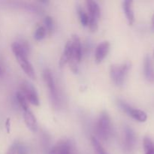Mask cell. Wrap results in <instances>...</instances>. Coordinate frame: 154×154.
<instances>
[{
  "instance_id": "cell-11",
  "label": "cell",
  "mask_w": 154,
  "mask_h": 154,
  "mask_svg": "<svg viewBox=\"0 0 154 154\" xmlns=\"http://www.w3.org/2000/svg\"><path fill=\"white\" fill-rule=\"evenodd\" d=\"M110 50V44L108 42H103L96 47L95 52V60L96 63H102V60L108 55Z\"/></svg>"
},
{
  "instance_id": "cell-5",
  "label": "cell",
  "mask_w": 154,
  "mask_h": 154,
  "mask_svg": "<svg viewBox=\"0 0 154 154\" xmlns=\"http://www.w3.org/2000/svg\"><path fill=\"white\" fill-rule=\"evenodd\" d=\"M85 4L89 14V28L91 32H94L98 29V22L101 14L100 7L96 2L91 0L87 1Z\"/></svg>"
},
{
  "instance_id": "cell-18",
  "label": "cell",
  "mask_w": 154,
  "mask_h": 154,
  "mask_svg": "<svg viewBox=\"0 0 154 154\" xmlns=\"http://www.w3.org/2000/svg\"><path fill=\"white\" fill-rule=\"evenodd\" d=\"M78 14L79 15L80 21L84 26H87L89 24V16L87 13L84 11V9L81 6H78L77 8Z\"/></svg>"
},
{
  "instance_id": "cell-6",
  "label": "cell",
  "mask_w": 154,
  "mask_h": 154,
  "mask_svg": "<svg viewBox=\"0 0 154 154\" xmlns=\"http://www.w3.org/2000/svg\"><path fill=\"white\" fill-rule=\"evenodd\" d=\"M20 92L23 95L27 102L35 106L39 105L40 102H39L37 92L35 87L29 82L26 81H23L20 84Z\"/></svg>"
},
{
  "instance_id": "cell-23",
  "label": "cell",
  "mask_w": 154,
  "mask_h": 154,
  "mask_svg": "<svg viewBox=\"0 0 154 154\" xmlns=\"http://www.w3.org/2000/svg\"><path fill=\"white\" fill-rule=\"evenodd\" d=\"M7 154H16V150H15V146H12L10 149H9L8 152Z\"/></svg>"
},
{
  "instance_id": "cell-27",
  "label": "cell",
  "mask_w": 154,
  "mask_h": 154,
  "mask_svg": "<svg viewBox=\"0 0 154 154\" xmlns=\"http://www.w3.org/2000/svg\"><path fill=\"white\" fill-rule=\"evenodd\" d=\"M153 59H154V50H153Z\"/></svg>"
},
{
  "instance_id": "cell-16",
  "label": "cell",
  "mask_w": 154,
  "mask_h": 154,
  "mask_svg": "<svg viewBox=\"0 0 154 154\" xmlns=\"http://www.w3.org/2000/svg\"><path fill=\"white\" fill-rule=\"evenodd\" d=\"M143 145H144V154H154V144L150 137H144Z\"/></svg>"
},
{
  "instance_id": "cell-9",
  "label": "cell",
  "mask_w": 154,
  "mask_h": 154,
  "mask_svg": "<svg viewBox=\"0 0 154 154\" xmlns=\"http://www.w3.org/2000/svg\"><path fill=\"white\" fill-rule=\"evenodd\" d=\"M118 105L124 112H126L128 115H129L137 121L143 123V122H145L147 120V115L144 111H141L140 109L132 108V107H131L130 105H128L125 102H123V101H119Z\"/></svg>"
},
{
  "instance_id": "cell-15",
  "label": "cell",
  "mask_w": 154,
  "mask_h": 154,
  "mask_svg": "<svg viewBox=\"0 0 154 154\" xmlns=\"http://www.w3.org/2000/svg\"><path fill=\"white\" fill-rule=\"evenodd\" d=\"M71 56H72V43L69 39L68 42L66 43V46H65L64 51H63V54H62L60 60V67H63L66 66L67 63H69V60L71 59Z\"/></svg>"
},
{
  "instance_id": "cell-17",
  "label": "cell",
  "mask_w": 154,
  "mask_h": 154,
  "mask_svg": "<svg viewBox=\"0 0 154 154\" xmlns=\"http://www.w3.org/2000/svg\"><path fill=\"white\" fill-rule=\"evenodd\" d=\"M92 145H93V150H94L95 154H108L105 150L102 144H100L99 141L96 138L93 137L91 139Z\"/></svg>"
},
{
  "instance_id": "cell-13",
  "label": "cell",
  "mask_w": 154,
  "mask_h": 154,
  "mask_svg": "<svg viewBox=\"0 0 154 154\" xmlns=\"http://www.w3.org/2000/svg\"><path fill=\"white\" fill-rule=\"evenodd\" d=\"M23 118L27 127H28L32 132H36L38 129L37 120H36V118L34 116V114H33L32 112L29 110V108H28V109L26 110H24L23 111Z\"/></svg>"
},
{
  "instance_id": "cell-8",
  "label": "cell",
  "mask_w": 154,
  "mask_h": 154,
  "mask_svg": "<svg viewBox=\"0 0 154 154\" xmlns=\"http://www.w3.org/2000/svg\"><path fill=\"white\" fill-rule=\"evenodd\" d=\"M44 80H45V84H47L49 90L50 95L52 102L55 105H59V96H58V91H57V86H56L55 81H54V75L50 69H45L44 71L43 74Z\"/></svg>"
},
{
  "instance_id": "cell-2",
  "label": "cell",
  "mask_w": 154,
  "mask_h": 154,
  "mask_svg": "<svg viewBox=\"0 0 154 154\" xmlns=\"http://www.w3.org/2000/svg\"><path fill=\"white\" fill-rule=\"evenodd\" d=\"M96 129L99 138L104 141L110 139L112 135V126L108 113L105 111L101 113L97 120Z\"/></svg>"
},
{
  "instance_id": "cell-1",
  "label": "cell",
  "mask_w": 154,
  "mask_h": 154,
  "mask_svg": "<svg viewBox=\"0 0 154 154\" xmlns=\"http://www.w3.org/2000/svg\"><path fill=\"white\" fill-rule=\"evenodd\" d=\"M11 49L17 61L26 75L32 79L35 78L34 69L28 60L29 46L26 42L22 41L15 42L12 44Z\"/></svg>"
},
{
  "instance_id": "cell-4",
  "label": "cell",
  "mask_w": 154,
  "mask_h": 154,
  "mask_svg": "<svg viewBox=\"0 0 154 154\" xmlns=\"http://www.w3.org/2000/svg\"><path fill=\"white\" fill-rule=\"evenodd\" d=\"M72 43V56L69 62L71 69L76 73L78 72V65L81 62L82 57V48L81 42L79 37L76 35H74L70 38Z\"/></svg>"
},
{
  "instance_id": "cell-12",
  "label": "cell",
  "mask_w": 154,
  "mask_h": 154,
  "mask_svg": "<svg viewBox=\"0 0 154 154\" xmlns=\"http://www.w3.org/2000/svg\"><path fill=\"white\" fill-rule=\"evenodd\" d=\"M144 74L147 81L154 83V67L151 58L149 55H146V57H144Z\"/></svg>"
},
{
  "instance_id": "cell-7",
  "label": "cell",
  "mask_w": 154,
  "mask_h": 154,
  "mask_svg": "<svg viewBox=\"0 0 154 154\" xmlns=\"http://www.w3.org/2000/svg\"><path fill=\"white\" fill-rule=\"evenodd\" d=\"M136 144V136L132 128L126 126L123 130V149L126 154H132Z\"/></svg>"
},
{
  "instance_id": "cell-25",
  "label": "cell",
  "mask_w": 154,
  "mask_h": 154,
  "mask_svg": "<svg viewBox=\"0 0 154 154\" xmlns=\"http://www.w3.org/2000/svg\"><path fill=\"white\" fill-rule=\"evenodd\" d=\"M151 29L154 32V14L152 17V20H151Z\"/></svg>"
},
{
  "instance_id": "cell-21",
  "label": "cell",
  "mask_w": 154,
  "mask_h": 154,
  "mask_svg": "<svg viewBox=\"0 0 154 154\" xmlns=\"http://www.w3.org/2000/svg\"><path fill=\"white\" fill-rule=\"evenodd\" d=\"M45 28L47 33H51L54 29V20L51 17H46L45 19Z\"/></svg>"
},
{
  "instance_id": "cell-24",
  "label": "cell",
  "mask_w": 154,
  "mask_h": 154,
  "mask_svg": "<svg viewBox=\"0 0 154 154\" xmlns=\"http://www.w3.org/2000/svg\"><path fill=\"white\" fill-rule=\"evenodd\" d=\"M5 126H6V129H7V131L9 132V131H10V120H9V119H8L7 121H6Z\"/></svg>"
},
{
  "instance_id": "cell-10",
  "label": "cell",
  "mask_w": 154,
  "mask_h": 154,
  "mask_svg": "<svg viewBox=\"0 0 154 154\" xmlns=\"http://www.w3.org/2000/svg\"><path fill=\"white\" fill-rule=\"evenodd\" d=\"M48 154H75V148L70 141L63 140L57 143Z\"/></svg>"
},
{
  "instance_id": "cell-19",
  "label": "cell",
  "mask_w": 154,
  "mask_h": 154,
  "mask_svg": "<svg viewBox=\"0 0 154 154\" xmlns=\"http://www.w3.org/2000/svg\"><path fill=\"white\" fill-rule=\"evenodd\" d=\"M17 99L18 101V103H19L20 106L21 107V108L23 109V111L24 110H26L29 108L28 106V102H27L26 99H25V97L23 96V95L20 93V92H17L16 94Z\"/></svg>"
},
{
  "instance_id": "cell-3",
  "label": "cell",
  "mask_w": 154,
  "mask_h": 154,
  "mask_svg": "<svg viewBox=\"0 0 154 154\" xmlns=\"http://www.w3.org/2000/svg\"><path fill=\"white\" fill-rule=\"evenodd\" d=\"M130 69V62H126L123 64L112 65L110 69V75L113 82L117 86L123 85Z\"/></svg>"
},
{
  "instance_id": "cell-14",
  "label": "cell",
  "mask_w": 154,
  "mask_h": 154,
  "mask_svg": "<svg viewBox=\"0 0 154 154\" xmlns=\"http://www.w3.org/2000/svg\"><path fill=\"white\" fill-rule=\"evenodd\" d=\"M133 2L130 0H126L123 2V9L126 14V19H127L129 25L132 26L135 21V14H134L133 11Z\"/></svg>"
},
{
  "instance_id": "cell-22",
  "label": "cell",
  "mask_w": 154,
  "mask_h": 154,
  "mask_svg": "<svg viewBox=\"0 0 154 154\" xmlns=\"http://www.w3.org/2000/svg\"><path fill=\"white\" fill-rule=\"evenodd\" d=\"M15 150L17 154H27V150L23 144H19L15 146Z\"/></svg>"
},
{
  "instance_id": "cell-26",
  "label": "cell",
  "mask_w": 154,
  "mask_h": 154,
  "mask_svg": "<svg viewBox=\"0 0 154 154\" xmlns=\"http://www.w3.org/2000/svg\"><path fill=\"white\" fill-rule=\"evenodd\" d=\"M2 73V69H1V67H0V75H1V74Z\"/></svg>"
},
{
  "instance_id": "cell-20",
  "label": "cell",
  "mask_w": 154,
  "mask_h": 154,
  "mask_svg": "<svg viewBox=\"0 0 154 154\" xmlns=\"http://www.w3.org/2000/svg\"><path fill=\"white\" fill-rule=\"evenodd\" d=\"M47 31L45 29V26H38L36 29L35 32L34 33V38L35 40L41 41L46 36Z\"/></svg>"
}]
</instances>
